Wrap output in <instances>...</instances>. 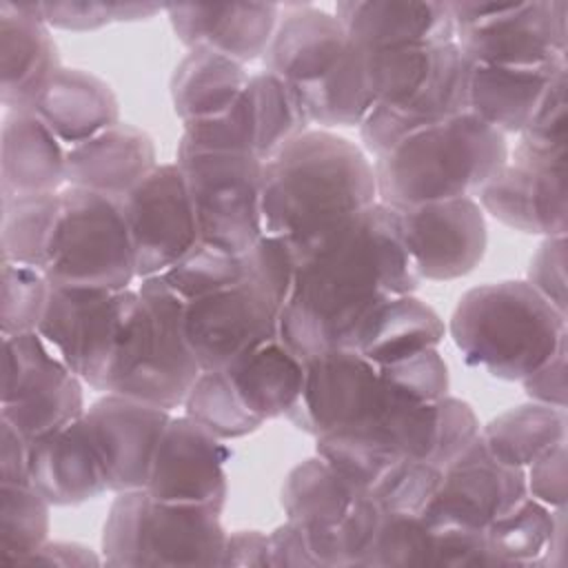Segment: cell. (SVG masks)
I'll use <instances>...</instances> for the list:
<instances>
[{"label": "cell", "mask_w": 568, "mask_h": 568, "mask_svg": "<svg viewBox=\"0 0 568 568\" xmlns=\"http://www.w3.org/2000/svg\"><path fill=\"white\" fill-rule=\"evenodd\" d=\"M184 171L200 242L231 255L246 253L262 235V166L246 153L175 158Z\"/></svg>", "instance_id": "obj_11"}, {"label": "cell", "mask_w": 568, "mask_h": 568, "mask_svg": "<svg viewBox=\"0 0 568 568\" xmlns=\"http://www.w3.org/2000/svg\"><path fill=\"white\" fill-rule=\"evenodd\" d=\"M122 200L138 280L162 275L200 242V229L184 171L158 164Z\"/></svg>", "instance_id": "obj_14"}, {"label": "cell", "mask_w": 568, "mask_h": 568, "mask_svg": "<svg viewBox=\"0 0 568 568\" xmlns=\"http://www.w3.org/2000/svg\"><path fill=\"white\" fill-rule=\"evenodd\" d=\"M568 60L539 69H497L468 62L466 111L499 131L521 133L537 111L548 84Z\"/></svg>", "instance_id": "obj_29"}, {"label": "cell", "mask_w": 568, "mask_h": 568, "mask_svg": "<svg viewBox=\"0 0 568 568\" xmlns=\"http://www.w3.org/2000/svg\"><path fill=\"white\" fill-rule=\"evenodd\" d=\"M493 566H561L566 548V508H548L530 495L486 530Z\"/></svg>", "instance_id": "obj_33"}, {"label": "cell", "mask_w": 568, "mask_h": 568, "mask_svg": "<svg viewBox=\"0 0 568 568\" xmlns=\"http://www.w3.org/2000/svg\"><path fill=\"white\" fill-rule=\"evenodd\" d=\"M408 255L428 282H450L479 266L488 246L486 217L475 197L395 209Z\"/></svg>", "instance_id": "obj_18"}, {"label": "cell", "mask_w": 568, "mask_h": 568, "mask_svg": "<svg viewBox=\"0 0 568 568\" xmlns=\"http://www.w3.org/2000/svg\"><path fill=\"white\" fill-rule=\"evenodd\" d=\"M364 497L366 490L362 486L351 481L317 453L288 470L280 501L286 519L297 524L304 532L315 568H322L326 544Z\"/></svg>", "instance_id": "obj_25"}, {"label": "cell", "mask_w": 568, "mask_h": 568, "mask_svg": "<svg viewBox=\"0 0 568 568\" xmlns=\"http://www.w3.org/2000/svg\"><path fill=\"white\" fill-rule=\"evenodd\" d=\"M2 266V302L0 333L20 335L38 331L51 295L49 277L31 266L0 262Z\"/></svg>", "instance_id": "obj_44"}, {"label": "cell", "mask_w": 568, "mask_h": 568, "mask_svg": "<svg viewBox=\"0 0 568 568\" xmlns=\"http://www.w3.org/2000/svg\"><path fill=\"white\" fill-rule=\"evenodd\" d=\"M446 337L439 313L413 295H399L377 306L351 339L353 351L377 366L437 348Z\"/></svg>", "instance_id": "obj_31"}, {"label": "cell", "mask_w": 568, "mask_h": 568, "mask_svg": "<svg viewBox=\"0 0 568 568\" xmlns=\"http://www.w3.org/2000/svg\"><path fill=\"white\" fill-rule=\"evenodd\" d=\"M220 566H268V535L260 530L226 532Z\"/></svg>", "instance_id": "obj_53"}, {"label": "cell", "mask_w": 568, "mask_h": 568, "mask_svg": "<svg viewBox=\"0 0 568 568\" xmlns=\"http://www.w3.org/2000/svg\"><path fill=\"white\" fill-rule=\"evenodd\" d=\"M182 408L186 417L224 442L246 437L264 426V422L242 404L224 371H202Z\"/></svg>", "instance_id": "obj_40"}, {"label": "cell", "mask_w": 568, "mask_h": 568, "mask_svg": "<svg viewBox=\"0 0 568 568\" xmlns=\"http://www.w3.org/2000/svg\"><path fill=\"white\" fill-rule=\"evenodd\" d=\"M67 144H80L120 120V102L102 78L62 67L31 109Z\"/></svg>", "instance_id": "obj_30"}, {"label": "cell", "mask_w": 568, "mask_h": 568, "mask_svg": "<svg viewBox=\"0 0 568 568\" xmlns=\"http://www.w3.org/2000/svg\"><path fill=\"white\" fill-rule=\"evenodd\" d=\"M49 513L31 484H0V559L27 564L49 541Z\"/></svg>", "instance_id": "obj_39"}, {"label": "cell", "mask_w": 568, "mask_h": 568, "mask_svg": "<svg viewBox=\"0 0 568 568\" xmlns=\"http://www.w3.org/2000/svg\"><path fill=\"white\" fill-rule=\"evenodd\" d=\"M222 371L242 404L264 424L286 417L302 393L306 373L304 359L280 337L242 353Z\"/></svg>", "instance_id": "obj_32"}, {"label": "cell", "mask_w": 568, "mask_h": 568, "mask_svg": "<svg viewBox=\"0 0 568 568\" xmlns=\"http://www.w3.org/2000/svg\"><path fill=\"white\" fill-rule=\"evenodd\" d=\"M282 308L248 280L184 304L182 328L200 371H222L242 353L277 339Z\"/></svg>", "instance_id": "obj_15"}, {"label": "cell", "mask_w": 568, "mask_h": 568, "mask_svg": "<svg viewBox=\"0 0 568 568\" xmlns=\"http://www.w3.org/2000/svg\"><path fill=\"white\" fill-rule=\"evenodd\" d=\"M171 415L155 404L111 393L87 406L84 419L102 459L109 493L146 488L153 455Z\"/></svg>", "instance_id": "obj_19"}, {"label": "cell", "mask_w": 568, "mask_h": 568, "mask_svg": "<svg viewBox=\"0 0 568 568\" xmlns=\"http://www.w3.org/2000/svg\"><path fill=\"white\" fill-rule=\"evenodd\" d=\"M138 302V288L89 291L51 284L38 333L84 386L100 390Z\"/></svg>", "instance_id": "obj_12"}, {"label": "cell", "mask_w": 568, "mask_h": 568, "mask_svg": "<svg viewBox=\"0 0 568 568\" xmlns=\"http://www.w3.org/2000/svg\"><path fill=\"white\" fill-rule=\"evenodd\" d=\"M67 186V144L31 109L7 111L0 129V195L58 193Z\"/></svg>", "instance_id": "obj_27"}, {"label": "cell", "mask_w": 568, "mask_h": 568, "mask_svg": "<svg viewBox=\"0 0 568 568\" xmlns=\"http://www.w3.org/2000/svg\"><path fill=\"white\" fill-rule=\"evenodd\" d=\"M508 162L506 135L464 111L373 158L377 202L410 209L475 197Z\"/></svg>", "instance_id": "obj_3"}, {"label": "cell", "mask_w": 568, "mask_h": 568, "mask_svg": "<svg viewBox=\"0 0 568 568\" xmlns=\"http://www.w3.org/2000/svg\"><path fill=\"white\" fill-rule=\"evenodd\" d=\"M304 368L302 393L286 419L311 437L364 428L399 399L384 384L379 366L353 348L306 359Z\"/></svg>", "instance_id": "obj_13"}, {"label": "cell", "mask_w": 568, "mask_h": 568, "mask_svg": "<svg viewBox=\"0 0 568 568\" xmlns=\"http://www.w3.org/2000/svg\"><path fill=\"white\" fill-rule=\"evenodd\" d=\"M131 315L98 393L124 395L169 413L182 408L202 373L182 328L184 302L160 275L140 280Z\"/></svg>", "instance_id": "obj_6"}, {"label": "cell", "mask_w": 568, "mask_h": 568, "mask_svg": "<svg viewBox=\"0 0 568 568\" xmlns=\"http://www.w3.org/2000/svg\"><path fill=\"white\" fill-rule=\"evenodd\" d=\"M526 282L566 313V235L544 237L528 262Z\"/></svg>", "instance_id": "obj_48"}, {"label": "cell", "mask_w": 568, "mask_h": 568, "mask_svg": "<svg viewBox=\"0 0 568 568\" xmlns=\"http://www.w3.org/2000/svg\"><path fill=\"white\" fill-rule=\"evenodd\" d=\"M160 277L184 304H189L240 284L244 280V262L242 255H231L197 242Z\"/></svg>", "instance_id": "obj_42"}, {"label": "cell", "mask_w": 568, "mask_h": 568, "mask_svg": "<svg viewBox=\"0 0 568 568\" xmlns=\"http://www.w3.org/2000/svg\"><path fill=\"white\" fill-rule=\"evenodd\" d=\"M444 537L433 530L422 515L384 513L379 530L371 544L364 568L388 566H444Z\"/></svg>", "instance_id": "obj_41"}, {"label": "cell", "mask_w": 568, "mask_h": 568, "mask_svg": "<svg viewBox=\"0 0 568 568\" xmlns=\"http://www.w3.org/2000/svg\"><path fill=\"white\" fill-rule=\"evenodd\" d=\"M455 44L470 64L539 69L566 62L568 4L535 2H446Z\"/></svg>", "instance_id": "obj_9"}, {"label": "cell", "mask_w": 568, "mask_h": 568, "mask_svg": "<svg viewBox=\"0 0 568 568\" xmlns=\"http://www.w3.org/2000/svg\"><path fill=\"white\" fill-rule=\"evenodd\" d=\"M27 564L44 566H100L104 564L102 555H95L91 548L75 541H47Z\"/></svg>", "instance_id": "obj_55"}, {"label": "cell", "mask_w": 568, "mask_h": 568, "mask_svg": "<svg viewBox=\"0 0 568 568\" xmlns=\"http://www.w3.org/2000/svg\"><path fill=\"white\" fill-rule=\"evenodd\" d=\"M288 248L297 271L282 308L280 339L304 362L348 348L377 306L413 295L422 284L397 211L382 202L317 240Z\"/></svg>", "instance_id": "obj_1"}, {"label": "cell", "mask_w": 568, "mask_h": 568, "mask_svg": "<svg viewBox=\"0 0 568 568\" xmlns=\"http://www.w3.org/2000/svg\"><path fill=\"white\" fill-rule=\"evenodd\" d=\"M204 153H246L255 155L253 118L246 91L240 102L220 118L182 124L175 158Z\"/></svg>", "instance_id": "obj_45"}, {"label": "cell", "mask_w": 568, "mask_h": 568, "mask_svg": "<svg viewBox=\"0 0 568 568\" xmlns=\"http://www.w3.org/2000/svg\"><path fill=\"white\" fill-rule=\"evenodd\" d=\"M60 213V191L22 195L2 202L0 255L2 262L31 266L44 273Z\"/></svg>", "instance_id": "obj_36"}, {"label": "cell", "mask_w": 568, "mask_h": 568, "mask_svg": "<svg viewBox=\"0 0 568 568\" xmlns=\"http://www.w3.org/2000/svg\"><path fill=\"white\" fill-rule=\"evenodd\" d=\"M0 484H29V442L0 419Z\"/></svg>", "instance_id": "obj_54"}, {"label": "cell", "mask_w": 568, "mask_h": 568, "mask_svg": "<svg viewBox=\"0 0 568 568\" xmlns=\"http://www.w3.org/2000/svg\"><path fill=\"white\" fill-rule=\"evenodd\" d=\"M62 69L40 2H0V102L33 109Z\"/></svg>", "instance_id": "obj_20"}, {"label": "cell", "mask_w": 568, "mask_h": 568, "mask_svg": "<svg viewBox=\"0 0 568 568\" xmlns=\"http://www.w3.org/2000/svg\"><path fill=\"white\" fill-rule=\"evenodd\" d=\"M224 541L222 510L129 490L109 506L102 559L106 566H220Z\"/></svg>", "instance_id": "obj_7"}, {"label": "cell", "mask_w": 568, "mask_h": 568, "mask_svg": "<svg viewBox=\"0 0 568 568\" xmlns=\"http://www.w3.org/2000/svg\"><path fill=\"white\" fill-rule=\"evenodd\" d=\"M364 69L373 109L357 129L368 158L466 111L468 60L455 42L437 49L364 51Z\"/></svg>", "instance_id": "obj_5"}, {"label": "cell", "mask_w": 568, "mask_h": 568, "mask_svg": "<svg viewBox=\"0 0 568 568\" xmlns=\"http://www.w3.org/2000/svg\"><path fill=\"white\" fill-rule=\"evenodd\" d=\"M351 40L331 11L311 4L282 7L275 36L262 58L264 71L304 91L333 71Z\"/></svg>", "instance_id": "obj_23"}, {"label": "cell", "mask_w": 568, "mask_h": 568, "mask_svg": "<svg viewBox=\"0 0 568 568\" xmlns=\"http://www.w3.org/2000/svg\"><path fill=\"white\" fill-rule=\"evenodd\" d=\"M229 459L231 450L224 439L184 413L171 415L155 448L144 490L160 501L206 506L224 513Z\"/></svg>", "instance_id": "obj_17"}, {"label": "cell", "mask_w": 568, "mask_h": 568, "mask_svg": "<svg viewBox=\"0 0 568 568\" xmlns=\"http://www.w3.org/2000/svg\"><path fill=\"white\" fill-rule=\"evenodd\" d=\"M153 138L126 122L67 146V186L124 197L155 166Z\"/></svg>", "instance_id": "obj_28"}, {"label": "cell", "mask_w": 568, "mask_h": 568, "mask_svg": "<svg viewBox=\"0 0 568 568\" xmlns=\"http://www.w3.org/2000/svg\"><path fill=\"white\" fill-rule=\"evenodd\" d=\"M568 158V69L548 84L537 111L519 133L508 160L539 171L566 173Z\"/></svg>", "instance_id": "obj_38"}, {"label": "cell", "mask_w": 568, "mask_h": 568, "mask_svg": "<svg viewBox=\"0 0 568 568\" xmlns=\"http://www.w3.org/2000/svg\"><path fill=\"white\" fill-rule=\"evenodd\" d=\"M475 200L484 213L513 231L541 237H559L568 231L566 173L539 171L508 160Z\"/></svg>", "instance_id": "obj_26"}, {"label": "cell", "mask_w": 568, "mask_h": 568, "mask_svg": "<svg viewBox=\"0 0 568 568\" xmlns=\"http://www.w3.org/2000/svg\"><path fill=\"white\" fill-rule=\"evenodd\" d=\"M566 353H568V346L561 344L550 359H546L539 368H535L528 377L519 382L526 395L530 397V402L566 408V395H568Z\"/></svg>", "instance_id": "obj_51"}, {"label": "cell", "mask_w": 568, "mask_h": 568, "mask_svg": "<svg viewBox=\"0 0 568 568\" xmlns=\"http://www.w3.org/2000/svg\"><path fill=\"white\" fill-rule=\"evenodd\" d=\"M29 484L51 506H78L109 493L84 415L29 442Z\"/></svg>", "instance_id": "obj_24"}, {"label": "cell", "mask_w": 568, "mask_h": 568, "mask_svg": "<svg viewBox=\"0 0 568 568\" xmlns=\"http://www.w3.org/2000/svg\"><path fill=\"white\" fill-rule=\"evenodd\" d=\"M44 275L67 288H131L138 273L122 200L64 186Z\"/></svg>", "instance_id": "obj_8"}, {"label": "cell", "mask_w": 568, "mask_h": 568, "mask_svg": "<svg viewBox=\"0 0 568 568\" xmlns=\"http://www.w3.org/2000/svg\"><path fill=\"white\" fill-rule=\"evenodd\" d=\"M528 497L526 473L501 464L479 437L453 459L422 519L435 530L484 532L495 519Z\"/></svg>", "instance_id": "obj_16"}, {"label": "cell", "mask_w": 568, "mask_h": 568, "mask_svg": "<svg viewBox=\"0 0 568 568\" xmlns=\"http://www.w3.org/2000/svg\"><path fill=\"white\" fill-rule=\"evenodd\" d=\"M566 408L528 402L499 413L481 426V439L495 459L526 470L532 462L566 444Z\"/></svg>", "instance_id": "obj_35"}, {"label": "cell", "mask_w": 568, "mask_h": 568, "mask_svg": "<svg viewBox=\"0 0 568 568\" xmlns=\"http://www.w3.org/2000/svg\"><path fill=\"white\" fill-rule=\"evenodd\" d=\"M268 566L315 568V559L297 524L286 519L268 535Z\"/></svg>", "instance_id": "obj_52"}, {"label": "cell", "mask_w": 568, "mask_h": 568, "mask_svg": "<svg viewBox=\"0 0 568 568\" xmlns=\"http://www.w3.org/2000/svg\"><path fill=\"white\" fill-rule=\"evenodd\" d=\"M44 22L51 29L95 31L118 22V2H40Z\"/></svg>", "instance_id": "obj_50"}, {"label": "cell", "mask_w": 568, "mask_h": 568, "mask_svg": "<svg viewBox=\"0 0 568 568\" xmlns=\"http://www.w3.org/2000/svg\"><path fill=\"white\" fill-rule=\"evenodd\" d=\"M246 98L253 118L255 158L262 162L311 129L297 93L264 69L251 73Z\"/></svg>", "instance_id": "obj_37"}, {"label": "cell", "mask_w": 568, "mask_h": 568, "mask_svg": "<svg viewBox=\"0 0 568 568\" xmlns=\"http://www.w3.org/2000/svg\"><path fill=\"white\" fill-rule=\"evenodd\" d=\"M244 64L209 49H191L173 69L171 104L182 124L220 118L248 87Z\"/></svg>", "instance_id": "obj_34"}, {"label": "cell", "mask_w": 568, "mask_h": 568, "mask_svg": "<svg viewBox=\"0 0 568 568\" xmlns=\"http://www.w3.org/2000/svg\"><path fill=\"white\" fill-rule=\"evenodd\" d=\"M0 419L27 442L82 417L84 382L53 353L38 331L2 335Z\"/></svg>", "instance_id": "obj_10"}, {"label": "cell", "mask_w": 568, "mask_h": 568, "mask_svg": "<svg viewBox=\"0 0 568 568\" xmlns=\"http://www.w3.org/2000/svg\"><path fill=\"white\" fill-rule=\"evenodd\" d=\"M473 368L490 377L521 382L566 344V313L526 280H504L468 288L446 328Z\"/></svg>", "instance_id": "obj_4"}, {"label": "cell", "mask_w": 568, "mask_h": 568, "mask_svg": "<svg viewBox=\"0 0 568 568\" xmlns=\"http://www.w3.org/2000/svg\"><path fill=\"white\" fill-rule=\"evenodd\" d=\"M479 433L481 426L470 404L448 393L437 402V437L433 464L444 473V468L457 459L479 437Z\"/></svg>", "instance_id": "obj_47"}, {"label": "cell", "mask_w": 568, "mask_h": 568, "mask_svg": "<svg viewBox=\"0 0 568 568\" xmlns=\"http://www.w3.org/2000/svg\"><path fill=\"white\" fill-rule=\"evenodd\" d=\"M384 384L404 402L435 404L448 395V366L437 348L379 366Z\"/></svg>", "instance_id": "obj_46"}, {"label": "cell", "mask_w": 568, "mask_h": 568, "mask_svg": "<svg viewBox=\"0 0 568 568\" xmlns=\"http://www.w3.org/2000/svg\"><path fill=\"white\" fill-rule=\"evenodd\" d=\"M175 38L191 49H209L240 64L264 58L282 18L275 2L166 4Z\"/></svg>", "instance_id": "obj_21"}, {"label": "cell", "mask_w": 568, "mask_h": 568, "mask_svg": "<svg viewBox=\"0 0 568 568\" xmlns=\"http://www.w3.org/2000/svg\"><path fill=\"white\" fill-rule=\"evenodd\" d=\"M528 495L548 508H566L568 499V453L566 444H559L526 470Z\"/></svg>", "instance_id": "obj_49"}, {"label": "cell", "mask_w": 568, "mask_h": 568, "mask_svg": "<svg viewBox=\"0 0 568 568\" xmlns=\"http://www.w3.org/2000/svg\"><path fill=\"white\" fill-rule=\"evenodd\" d=\"M442 484V468L428 459H402L366 495L390 515H422Z\"/></svg>", "instance_id": "obj_43"}, {"label": "cell", "mask_w": 568, "mask_h": 568, "mask_svg": "<svg viewBox=\"0 0 568 568\" xmlns=\"http://www.w3.org/2000/svg\"><path fill=\"white\" fill-rule=\"evenodd\" d=\"M377 202L373 160L355 142L308 129L262 166L266 235L300 246Z\"/></svg>", "instance_id": "obj_2"}, {"label": "cell", "mask_w": 568, "mask_h": 568, "mask_svg": "<svg viewBox=\"0 0 568 568\" xmlns=\"http://www.w3.org/2000/svg\"><path fill=\"white\" fill-rule=\"evenodd\" d=\"M333 13L348 40L364 51L437 49L455 42V24L446 2L344 0Z\"/></svg>", "instance_id": "obj_22"}]
</instances>
